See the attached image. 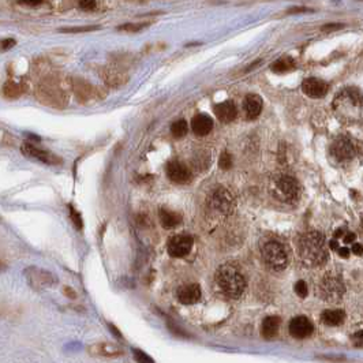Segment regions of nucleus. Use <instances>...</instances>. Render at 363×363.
<instances>
[{"mask_svg": "<svg viewBox=\"0 0 363 363\" xmlns=\"http://www.w3.org/2000/svg\"><path fill=\"white\" fill-rule=\"evenodd\" d=\"M216 283L223 294L231 299H238L246 288V280L242 272L232 263H226L216 272Z\"/></svg>", "mask_w": 363, "mask_h": 363, "instance_id": "nucleus-2", "label": "nucleus"}, {"mask_svg": "<svg viewBox=\"0 0 363 363\" xmlns=\"http://www.w3.org/2000/svg\"><path fill=\"white\" fill-rule=\"evenodd\" d=\"M352 251H354V254L362 255V246L359 243H355L354 246H352Z\"/></svg>", "mask_w": 363, "mask_h": 363, "instance_id": "nucleus-40", "label": "nucleus"}, {"mask_svg": "<svg viewBox=\"0 0 363 363\" xmlns=\"http://www.w3.org/2000/svg\"><path fill=\"white\" fill-rule=\"evenodd\" d=\"M297 253L307 267H321L328 259L325 236L318 231L301 235L297 240Z\"/></svg>", "mask_w": 363, "mask_h": 363, "instance_id": "nucleus-1", "label": "nucleus"}, {"mask_svg": "<svg viewBox=\"0 0 363 363\" xmlns=\"http://www.w3.org/2000/svg\"><path fill=\"white\" fill-rule=\"evenodd\" d=\"M302 90L309 97L320 99V97L325 96L328 92V84L325 81L318 80V78H307L302 84Z\"/></svg>", "mask_w": 363, "mask_h": 363, "instance_id": "nucleus-17", "label": "nucleus"}, {"mask_svg": "<svg viewBox=\"0 0 363 363\" xmlns=\"http://www.w3.org/2000/svg\"><path fill=\"white\" fill-rule=\"evenodd\" d=\"M133 352H134V359H135L138 363H155V360H153L147 352H143V351L134 350Z\"/></svg>", "mask_w": 363, "mask_h": 363, "instance_id": "nucleus-29", "label": "nucleus"}, {"mask_svg": "<svg viewBox=\"0 0 363 363\" xmlns=\"http://www.w3.org/2000/svg\"><path fill=\"white\" fill-rule=\"evenodd\" d=\"M168 178L175 182V183H186L191 179V172L184 164L179 163V161H171L167 164L165 168Z\"/></svg>", "mask_w": 363, "mask_h": 363, "instance_id": "nucleus-16", "label": "nucleus"}, {"mask_svg": "<svg viewBox=\"0 0 363 363\" xmlns=\"http://www.w3.org/2000/svg\"><path fill=\"white\" fill-rule=\"evenodd\" d=\"M271 192L275 198L283 202H295L301 197V187L298 180L287 174H279L271 179Z\"/></svg>", "mask_w": 363, "mask_h": 363, "instance_id": "nucleus-3", "label": "nucleus"}, {"mask_svg": "<svg viewBox=\"0 0 363 363\" xmlns=\"http://www.w3.org/2000/svg\"><path fill=\"white\" fill-rule=\"evenodd\" d=\"M17 41L14 38H5L0 41V51H9L11 50L13 46H15Z\"/></svg>", "mask_w": 363, "mask_h": 363, "instance_id": "nucleus-34", "label": "nucleus"}, {"mask_svg": "<svg viewBox=\"0 0 363 363\" xmlns=\"http://www.w3.org/2000/svg\"><path fill=\"white\" fill-rule=\"evenodd\" d=\"M355 238H356V235H355L354 232H346V234H344V242L346 243H352L355 240Z\"/></svg>", "mask_w": 363, "mask_h": 363, "instance_id": "nucleus-37", "label": "nucleus"}, {"mask_svg": "<svg viewBox=\"0 0 363 363\" xmlns=\"http://www.w3.org/2000/svg\"><path fill=\"white\" fill-rule=\"evenodd\" d=\"M23 276H25L26 281L30 287L33 289H37V291L51 288L56 283V277L51 272L44 271V269L37 267L26 268L23 271Z\"/></svg>", "mask_w": 363, "mask_h": 363, "instance_id": "nucleus-7", "label": "nucleus"}, {"mask_svg": "<svg viewBox=\"0 0 363 363\" xmlns=\"http://www.w3.org/2000/svg\"><path fill=\"white\" fill-rule=\"evenodd\" d=\"M100 26L90 25V26H71V28H62L60 32L64 33H86V32H93V30H99Z\"/></svg>", "mask_w": 363, "mask_h": 363, "instance_id": "nucleus-28", "label": "nucleus"}, {"mask_svg": "<svg viewBox=\"0 0 363 363\" xmlns=\"http://www.w3.org/2000/svg\"><path fill=\"white\" fill-rule=\"evenodd\" d=\"M231 165H232V160H231V156L224 152L222 156H220V167L223 170H230Z\"/></svg>", "mask_w": 363, "mask_h": 363, "instance_id": "nucleus-33", "label": "nucleus"}, {"mask_svg": "<svg viewBox=\"0 0 363 363\" xmlns=\"http://www.w3.org/2000/svg\"><path fill=\"white\" fill-rule=\"evenodd\" d=\"M346 232L347 231L344 230V228H338V230L336 231V234H334V238H342V236H344Z\"/></svg>", "mask_w": 363, "mask_h": 363, "instance_id": "nucleus-42", "label": "nucleus"}, {"mask_svg": "<svg viewBox=\"0 0 363 363\" xmlns=\"http://www.w3.org/2000/svg\"><path fill=\"white\" fill-rule=\"evenodd\" d=\"M295 293H297L298 297H301V298L307 297L309 288H307V284H306L303 280H299V281H297V284H295Z\"/></svg>", "mask_w": 363, "mask_h": 363, "instance_id": "nucleus-31", "label": "nucleus"}, {"mask_svg": "<svg viewBox=\"0 0 363 363\" xmlns=\"http://www.w3.org/2000/svg\"><path fill=\"white\" fill-rule=\"evenodd\" d=\"M21 152L22 155L29 157V159H34L37 161H41L44 164H48V165H59L62 164V159L56 156L55 153H51L48 151H44V149H40L33 143H29L26 142L21 147Z\"/></svg>", "mask_w": 363, "mask_h": 363, "instance_id": "nucleus-10", "label": "nucleus"}, {"mask_svg": "<svg viewBox=\"0 0 363 363\" xmlns=\"http://www.w3.org/2000/svg\"><path fill=\"white\" fill-rule=\"evenodd\" d=\"M314 326L309 318L305 316H298L289 322V333L295 338H306L311 336Z\"/></svg>", "mask_w": 363, "mask_h": 363, "instance_id": "nucleus-13", "label": "nucleus"}, {"mask_svg": "<svg viewBox=\"0 0 363 363\" xmlns=\"http://www.w3.org/2000/svg\"><path fill=\"white\" fill-rule=\"evenodd\" d=\"M34 94L40 103L50 107H63L67 103V96L54 78H45L34 89Z\"/></svg>", "mask_w": 363, "mask_h": 363, "instance_id": "nucleus-4", "label": "nucleus"}, {"mask_svg": "<svg viewBox=\"0 0 363 363\" xmlns=\"http://www.w3.org/2000/svg\"><path fill=\"white\" fill-rule=\"evenodd\" d=\"M337 251H338V255H340V257H344V258H347V257L350 255V250L346 249V247H343V249L342 247H338Z\"/></svg>", "mask_w": 363, "mask_h": 363, "instance_id": "nucleus-39", "label": "nucleus"}, {"mask_svg": "<svg viewBox=\"0 0 363 363\" xmlns=\"http://www.w3.org/2000/svg\"><path fill=\"white\" fill-rule=\"evenodd\" d=\"M64 294H66V295L68 298H71V299H76V298H77L76 291H74V289H72V288H70V287L64 288Z\"/></svg>", "mask_w": 363, "mask_h": 363, "instance_id": "nucleus-38", "label": "nucleus"}, {"mask_svg": "<svg viewBox=\"0 0 363 363\" xmlns=\"http://www.w3.org/2000/svg\"><path fill=\"white\" fill-rule=\"evenodd\" d=\"M214 113L219 117V120H222L223 123H231L232 120H235V117L238 115V109H236L234 101L228 100L217 104L214 107Z\"/></svg>", "mask_w": 363, "mask_h": 363, "instance_id": "nucleus-18", "label": "nucleus"}, {"mask_svg": "<svg viewBox=\"0 0 363 363\" xmlns=\"http://www.w3.org/2000/svg\"><path fill=\"white\" fill-rule=\"evenodd\" d=\"M148 23H126V25L119 26L117 29L119 30H125V32H133V33H137L139 30H142L143 28H147Z\"/></svg>", "mask_w": 363, "mask_h": 363, "instance_id": "nucleus-30", "label": "nucleus"}, {"mask_svg": "<svg viewBox=\"0 0 363 363\" xmlns=\"http://www.w3.org/2000/svg\"><path fill=\"white\" fill-rule=\"evenodd\" d=\"M78 6H80V9L85 10V11H92L97 7V3L93 0H89V2H80Z\"/></svg>", "mask_w": 363, "mask_h": 363, "instance_id": "nucleus-35", "label": "nucleus"}, {"mask_svg": "<svg viewBox=\"0 0 363 363\" xmlns=\"http://www.w3.org/2000/svg\"><path fill=\"white\" fill-rule=\"evenodd\" d=\"M330 153L334 157L336 161L338 163H344V161H350L356 155V147L355 142L351 138L346 137V135H340L332 142L330 147Z\"/></svg>", "mask_w": 363, "mask_h": 363, "instance_id": "nucleus-8", "label": "nucleus"}, {"mask_svg": "<svg viewBox=\"0 0 363 363\" xmlns=\"http://www.w3.org/2000/svg\"><path fill=\"white\" fill-rule=\"evenodd\" d=\"M26 84L23 82H15V81H7L3 88H2V93L6 99L9 100H17L26 92Z\"/></svg>", "mask_w": 363, "mask_h": 363, "instance_id": "nucleus-22", "label": "nucleus"}, {"mask_svg": "<svg viewBox=\"0 0 363 363\" xmlns=\"http://www.w3.org/2000/svg\"><path fill=\"white\" fill-rule=\"evenodd\" d=\"M192 247V238L188 235H176L168 242V254L174 258H182L190 253Z\"/></svg>", "mask_w": 363, "mask_h": 363, "instance_id": "nucleus-12", "label": "nucleus"}, {"mask_svg": "<svg viewBox=\"0 0 363 363\" xmlns=\"http://www.w3.org/2000/svg\"><path fill=\"white\" fill-rule=\"evenodd\" d=\"M294 68H295V62L291 58H281L272 64V70L275 71V72H279V74L288 72V71L294 70Z\"/></svg>", "mask_w": 363, "mask_h": 363, "instance_id": "nucleus-26", "label": "nucleus"}, {"mask_svg": "<svg viewBox=\"0 0 363 363\" xmlns=\"http://www.w3.org/2000/svg\"><path fill=\"white\" fill-rule=\"evenodd\" d=\"M334 107L336 108H342L344 111L348 109H355L356 107H360V93L356 89L348 88L346 90H343L334 101Z\"/></svg>", "mask_w": 363, "mask_h": 363, "instance_id": "nucleus-14", "label": "nucleus"}, {"mask_svg": "<svg viewBox=\"0 0 363 363\" xmlns=\"http://www.w3.org/2000/svg\"><path fill=\"white\" fill-rule=\"evenodd\" d=\"M344 318H346V313L340 309L325 310V311L321 314L322 322L328 326L340 325V324H343V321H344Z\"/></svg>", "mask_w": 363, "mask_h": 363, "instance_id": "nucleus-24", "label": "nucleus"}, {"mask_svg": "<svg viewBox=\"0 0 363 363\" xmlns=\"http://www.w3.org/2000/svg\"><path fill=\"white\" fill-rule=\"evenodd\" d=\"M201 297H202L201 287L196 283L184 284V285L178 288V291H176L178 301L183 305H194L197 302H200Z\"/></svg>", "mask_w": 363, "mask_h": 363, "instance_id": "nucleus-15", "label": "nucleus"}, {"mask_svg": "<svg viewBox=\"0 0 363 363\" xmlns=\"http://www.w3.org/2000/svg\"><path fill=\"white\" fill-rule=\"evenodd\" d=\"M346 293L343 280L333 273H328L318 284V295L326 302L340 301Z\"/></svg>", "mask_w": 363, "mask_h": 363, "instance_id": "nucleus-6", "label": "nucleus"}, {"mask_svg": "<svg viewBox=\"0 0 363 363\" xmlns=\"http://www.w3.org/2000/svg\"><path fill=\"white\" fill-rule=\"evenodd\" d=\"M343 25L342 23H328V25L322 26V30H336V29H342Z\"/></svg>", "mask_w": 363, "mask_h": 363, "instance_id": "nucleus-36", "label": "nucleus"}, {"mask_svg": "<svg viewBox=\"0 0 363 363\" xmlns=\"http://www.w3.org/2000/svg\"><path fill=\"white\" fill-rule=\"evenodd\" d=\"M262 258L272 271H283L288 265V255L285 247L277 240H267L261 249Z\"/></svg>", "mask_w": 363, "mask_h": 363, "instance_id": "nucleus-5", "label": "nucleus"}, {"mask_svg": "<svg viewBox=\"0 0 363 363\" xmlns=\"http://www.w3.org/2000/svg\"><path fill=\"white\" fill-rule=\"evenodd\" d=\"M209 206L216 210V212L222 213V214H230L232 213L235 208V200L232 194L226 188H216L214 191L210 194L208 200Z\"/></svg>", "mask_w": 363, "mask_h": 363, "instance_id": "nucleus-9", "label": "nucleus"}, {"mask_svg": "<svg viewBox=\"0 0 363 363\" xmlns=\"http://www.w3.org/2000/svg\"><path fill=\"white\" fill-rule=\"evenodd\" d=\"M89 354L97 355V356H119L123 354L120 346L115 343H97L94 346L89 347Z\"/></svg>", "mask_w": 363, "mask_h": 363, "instance_id": "nucleus-20", "label": "nucleus"}, {"mask_svg": "<svg viewBox=\"0 0 363 363\" xmlns=\"http://www.w3.org/2000/svg\"><path fill=\"white\" fill-rule=\"evenodd\" d=\"M330 247H332V249H334V250H337L338 249L337 240H332V242H330Z\"/></svg>", "mask_w": 363, "mask_h": 363, "instance_id": "nucleus-44", "label": "nucleus"}, {"mask_svg": "<svg viewBox=\"0 0 363 363\" xmlns=\"http://www.w3.org/2000/svg\"><path fill=\"white\" fill-rule=\"evenodd\" d=\"M68 209H70V217H71V220H72V223H74V226L78 228V230H82V219H81V214L78 212H77L76 209L72 208V206H68Z\"/></svg>", "mask_w": 363, "mask_h": 363, "instance_id": "nucleus-32", "label": "nucleus"}, {"mask_svg": "<svg viewBox=\"0 0 363 363\" xmlns=\"http://www.w3.org/2000/svg\"><path fill=\"white\" fill-rule=\"evenodd\" d=\"M280 318L276 317V316H271V317H267L262 321V326H261V330H262V336L265 338H273L276 337V334L279 333V328H280Z\"/></svg>", "mask_w": 363, "mask_h": 363, "instance_id": "nucleus-23", "label": "nucleus"}, {"mask_svg": "<svg viewBox=\"0 0 363 363\" xmlns=\"http://www.w3.org/2000/svg\"><path fill=\"white\" fill-rule=\"evenodd\" d=\"M109 326H111V329H112V333H116L117 337H122V334L119 333V332H117V329L115 328V326H113V325H109Z\"/></svg>", "mask_w": 363, "mask_h": 363, "instance_id": "nucleus-45", "label": "nucleus"}, {"mask_svg": "<svg viewBox=\"0 0 363 363\" xmlns=\"http://www.w3.org/2000/svg\"><path fill=\"white\" fill-rule=\"evenodd\" d=\"M5 271H7V263H6L5 261H2V259H0V273H2V272H5Z\"/></svg>", "mask_w": 363, "mask_h": 363, "instance_id": "nucleus-43", "label": "nucleus"}, {"mask_svg": "<svg viewBox=\"0 0 363 363\" xmlns=\"http://www.w3.org/2000/svg\"><path fill=\"white\" fill-rule=\"evenodd\" d=\"M213 129V120L212 117L206 115V113H200L197 116L192 117L191 120V130L192 133L200 137L208 135Z\"/></svg>", "mask_w": 363, "mask_h": 363, "instance_id": "nucleus-19", "label": "nucleus"}, {"mask_svg": "<svg viewBox=\"0 0 363 363\" xmlns=\"http://www.w3.org/2000/svg\"><path fill=\"white\" fill-rule=\"evenodd\" d=\"M10 10H14L17 13L28 14V15H38V14L51 13L54 10V5L48 2H11Z\"/></svg>", "mask_w": 363, "mask_h": 363, "instance_id": "nucleus-11", "label": "nucleus"}, {"mask_svg": "<svg viewBox=\"0 0 363 363\" xmlns=\"http://www.w3.org/2000/svg\"><path fill=\"white\" fill-rule=\"evenodd\" d=\"M160 222H161L164 228H174V227L179 226L182 223V217H180L179 213L172 212L168 209H161L160 210Z\"/></svg>", "mask_w": 363, "mask_h": 363, "instance_id": "nucleus-25", "label": "nucleus"}, {"mask_svg": "<svg viewBox=\"0 0 363 363\" xmlns=\"http://www.w3.org/2000/svg\"><path fill=\"white\" fill-rule=\"evenodd\" d=\"M10 6H11V2H0V11L10 10Z\"/></svg>", "mask_w": 363, "mask_h": 363, "instance_id": "nucleus-41", "label": "nucleus"}, {"mask_svg": "<svg viewBox=\"0 0 363 363\" xmlns=\"http://www.w3.org/2000/svg\"><path fill=\"white\" fill-rule=\"evenodd\" d=\"M187 131H188V125H187V122L183 120V119L176 120L175 123L171 126V133L175 138L184 137V135L187 134Z\"/></svg>", "mask_w": 363, "mask_h": 363, "instance_id": "nucleus-27", "label": "nucleus"}, {"mask_svg": "<svg viewBox=\"0 0 363 363\" xmlns=\"http://www.w3.org/2000/svg\"><path fill=\"white\" fill-rule=\"evenodd\" d=\"M243 108H245V113H246L247 119H255L261 113V109H262V99L257 94H249V96L245 99V103H243Z\"/></svg>", "mask_w": 363, "mask_h": 363, "instance_id": "nucleus-21", "label": "nucleus"}]
</instances>
